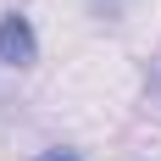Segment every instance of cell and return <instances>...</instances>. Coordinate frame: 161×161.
<instances>
[{
	"label": "cell",
	"instance_id": "1",
	"mask_svg": "<svg viewBox=\"0 0 161 161\" xmlns=\"http://www.w3.org/2000/svg\"><path fill=\"white\" fill-rule=\"evenodd\" d=\"M0 61L6 67H33L39 61V33L22 11H6L0 17Z\"/></svg>",
	"mask_w": 161,
	"mask_h": 161
},
{
	"label": "cell",
	"instance_id": "2",
	"mask_svg": "<svg viewBox=\"0 0 161 161\" xmlns=\"http://www.w3.org/2000/svg\"><path fill=\"white\" fill-rule=\"evenodd\" d=\"M39 161H78V156H72V150H45Z\"/></svg>",
	"mask_w": 161,
	"mask_h": 161
}]
</instances>
